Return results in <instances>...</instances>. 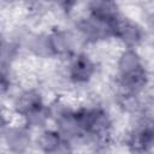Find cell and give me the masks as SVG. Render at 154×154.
Segmentation results:
<instances>
[{"label": "cell", "mask_w": 154, "mask_h": 154, "mask_svg": "<svg viewBox=\"0 0 154 154\" xmlns=\"http://www.w3.org/2000/svg\"><path fill=\"white\" fill-rule=\"evenodd\" d=\"M0 117H1V107H0Z\"/></svg>", "instance_id": "14"}, {"label": "cell", "mask_w": 154, "mask_h": 154, "mask_svg": "<svg viewBox=\"0 0 154 154\" xmlns=\"http://www.w3.org/2000/svg\"><path fill=\"white\" fill-rule=\"evenodd\" d=\"M2 47H4V45H2V38H1V36H0V54H1V51H2Z\"/></svg>", "instance_id": "13"}, {"label": "cell", "mask_w": 154, "mask_h": 154, "mask_svg": "<svg viewBox=\"0 0 154 154\" xmlns=\"http://www.w3.org/2000/svg\"><path fill=\"white\" fill-rule=\"evenodd\" d=\"M57 2H58V5L61 7V8H64L65 11H70V10H72V7L76 5V2H77V0H55Z\"/></svg>", "instance_id": "12"}, {"label": "cell", "mask_w": 154, "mask_h": 154, "mask_svg": "<svg viewBox=\"0 0 154 154\" xmlns=\"http://www.w3.org/2000/svg\"><path fill=\"white\" fill-rule=\"evenodd\" d=\"M89 12L91 18L106 23H112L117 17H119L114 0H90Z\"/></svg>", "instance_id": "4"}, {"label": "cell", "mask_w": 154, "mask_h": 154, "mask_svg": "<svg viewBox=\"0 0 154 154\" xmlns=\"http://www.w3.org/2000/svg\"><path fill=\"white\" fill-rule=\"evenodd\" d=\"M46 47L52 54L65 55L71 49V41L66 32L60 30H54L47 36Z\"/></svg>", "instance_id": "7"}, {"label": "cell", "mask_w": 154, "mask_h": 154, "mask_svg": "<svg viewBox=\"0 0 154 154\" xmlns=\"http://www.w3.org/2000/svg\"><path fill=\"white\" fill-rule=\"evenodd\" d=\"M67 143V140L64 138L58 130H45L40 134L37 138V146L45 153H57L64 152L63 147Z\"/></svg>", "instance_id": "5"}, {"label": "cell", "mask_w": 154, "mask_h": 154, "mask_svg": "<svg viewBox=\"0 0 154 154\" xmlns=\"http://www.w3.org/2000/svg\"><path fill=\"white\" fill-rule=\"evenodd\" d=\"M42 106H43V102H42V97H41L40 93L36 90H32V89L23 91L20 95H18V97L14 102V108H16L17 113H19L23 117L28 116L29 113H31L32 111H35Z\"/></svg>", "instance_id": "6"}, {"label": "cell", "mask_w": 154, "mask_h": 154, "mask_svg": "<svg viewBox=\"0 0 154 154\" xmlns=\"http://www.w3.org/2000/svg\"><path fill=\"white\" fill-rule=\"evenodd\" d=\"M95 72V65L85 54L76 55L69 69L70 78L76 83H87Z\"/></svg>", "instance_id": "3"}, {"label": "cell", "mask_w": 154, "mask_h": 154, "mask_svg": "<svg viewBox=\"0 0 154 154\" xmlns=\"http://www.w3.org/2000/svg\"><path fill=\"white\" fill-rule=\"evenodd\" d=\"M6 141L8 146H11L14 150H23L29 144L28 134L19 129H14L6 132Z\"/></svg>", "instance_id": "10"}, {"label": "cell", "mask_w": 154, "mask_h": 154, "mask_svg": "<svg viewBox=\"0 0 154 154\" xmlns=\"http://www.w3.org/2000/svg\"><path fill=\"white\" fill-rule=\"evenodd\" d=\"M10 85H11V83H10L7 75L2 70H0V96L5 95L10 90Z\"/></svg>", "instance_id": "11"}, {"label": "cell", "mask_w": 154, "mask_h": 154, "mask_svg": "<svg viewBox=\"0 0 154 154\" xmlns=\"http://www.w3.org/2000/svg\"><path fill=\"white\" fill-rule=\"evenodd\" d=\"M112 35L118 37L128 48H135L143 38V32L137 24L120 17L112 22Z\"/></svg>", "instance_id": "1"}, {"label": "cell", "mask_w": 154, "mask_h": 154, "mask_svg": "<svg viewBox=\"0 0 154 154\" xmlns=\"http://www.w3.org/2000/svg\"><path fill=\"white\" fill-rule=\"evenodd\" d=\"M148 82V75L143 66H140L128 73L120 75V87L125 91V96H136Z\"/></svg>", "instance_id": "2"}, {"label": "cell", "mask_w": 154, "mask_h": 154, "mask_svg": "<svg viewBox=\"0 0 154 154\" xmlns=\"http://www.w3.org/2000/svg\"><path fill=\"white\" fill-rule=\"evenodd\" d=\"M154 141V132L150 125H144L138 129L130 138L129 146L134 152H147Z\"/></svg>", "instance_id": "8"}, {"label": "cell", "mask_w": 154, "mask_h": 154, "mask_svg": "<svg viewBox=\"0 0 154 154\" xmlns=\"http://www.w3.org/2000/svg\"><path fill=\"white\" fill-rule=\"evenodd\" d=\"M140 66H142L141 58L138 53L135 51V48H126L120 54L119 60H118V69H119L120 75L128 73Z\"/></svg>", "instance_id": "9"}]
</instances>
